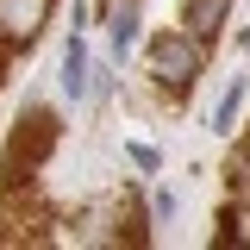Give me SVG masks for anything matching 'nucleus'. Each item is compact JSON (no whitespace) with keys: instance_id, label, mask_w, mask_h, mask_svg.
Segmentation results:
<instances>
[{"instance_id":"nucleus-1","label":"nucleus","mask_w":250,"mask_h":250,"mask_svg":"<svg viewBox=\"0 0 250 250\" xmlns=\"http://www.w3.org/2000/svg\"><path fill=\"white\" fill-rule=\"evenodd\" d=\"M57 144H62V119L50 113V106H31L25 119H19V131H13L6 156H0V194L38 188V175H44V163H50Z\"/></svg>"},{"instance_id":"nucleus-2","label":"nucleus","mask_w":250,"mask_h":250,"mask_svg":"<svg viewBox=\"0 0 250 250\" xmlns=\"http://www.w3.org/2000/svg\"><path fill=\"white\" fill-rule=\"evenodd\" d=\"M200 69H207V44H200V38H188L182 25L163 31V38H150V82H156L163 94H175V100H182V94L200 82Z\"/></svg>"},{"instance_id":"nucleus-3","label":"nucleus","mask_w":250,"mask_h":250,"mask_svg":"<svg viewBox=\"0 0 250 250\" xmlns=\"http://www.w3.org/2000/svg\"><path fill=\"white\" fill-rule=\"evenodd\" d=\"M50 13H57V0H0V44L6 50L38 44L44 25H50Z\"/></svg>"},{"instance_id":"nucleus-4","label":"nucleus","mask_w":250,"mask_h":250,"mask_svg":"<svg viewBox=\"0 0 250 250\" xmlns=\"http://www.w3.org/2000/svg\"><path fill=\"white\" fill-rule=\"evenodd\" d=\"M225 19H231V0H182V31L200 44L225 38Z\"/></svg>"},{"instance_id":"nucleus-5","label":"nucleus","mask_w":250,"mask_h":250,"mask_svg":"<svg viewBox=\"0 0 250 250\" xmlns=\"http://www.w3.org/2000/svg\"><path fill=\"white\" fill-rule=\"evenodd\" d=\"M62 94H69V100H88L94 94V62H88L82 31H69V44H62Z\"/></svg>"},{"instance_id":"nucleus-6","label":"nucleus","mask_w":250,"mask_h":250,"mask_svg":"<svg viewBox=\"0 0 250 250\" xmlns=\"http://www.w3.org/2000/svg\"><path fill=\"white\" fill-rule=\"evenodd\" d=\"M138 13H144V0H106V6H100V25H106L113 57L131 50V38H138Z\"/></svg>"},{"instance_id":"nucleus-7","label":"nucleus","mask_w":250,"mask_h":250,"mask_svg":"<svg viewBox=\"0 0 250 250\" xmlns=\"http://www.w3.org/2000/svg\"><path fill=\"white\" fill-rule=\"evenodd\" d=\"M213 244H250V200H231L219 213V238Z\"/></svg>"},{"instance_id":"nucleus-8","label":"nucleus","mask_w":250,"mask_h":250,"mask_svg":"<svg viewBox=\"0 0 250 250\" xmlns=\"http://www.w3.org/2000/svg\"><path fill=\"white\" fill-rule=\"evenodd\" d=\"M238 106H244V82H231L225 100L213 106V131H219V138H225V131H238Z\"/></svg>"},{"instance_id":"nucleus-9","label":"nucleus","mask_w":250,"mask_h":250,"mask_svg":"<svg viewBox=\"0 0 250 250\" xmlns=\"http://www.w3.org/2000/svg\"><path fill=\"white\" fill-rule=\"evenodd\" d=\"M125 156H131V163H138V169H156V163H163V156H156L150 144H125Z\"/></svg>"},{"instance_id":"nucleus-10","label":"nucleus","mask_w":250,"mask_h":250,"mask_svg":"<svg viewBox=\"0 0 250 250\" xmlns=\"http://www.w3.org/2000/svg\"><path fill=\"white\" fill-rule=\"evenodd\" d=\"M150 213H156V219H169V213H175V194H169V188H156V200H150Z\"/></svg>"}]
</instances>
